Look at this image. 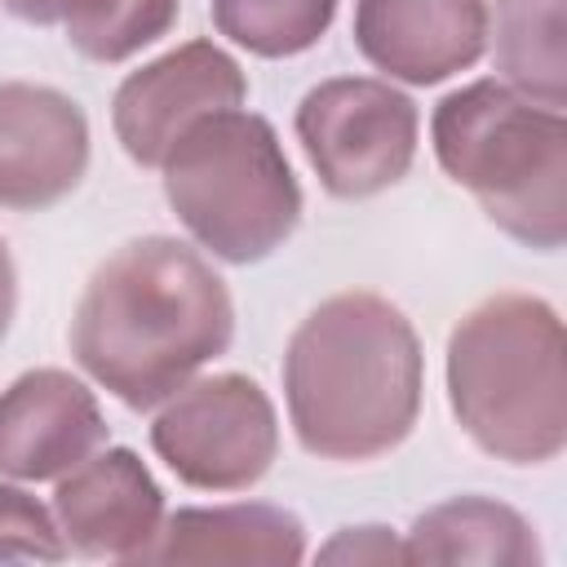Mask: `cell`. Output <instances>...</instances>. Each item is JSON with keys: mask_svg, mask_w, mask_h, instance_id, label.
<instances>
[{"mask_svg": "<svg viewBox=\"0 0 567 567\" xmlns=\"http://www.w3.org/2000/svg\"><path fill=\"white\" fill-rule=\"evenodd\" d=\"M75 363L124 408L151 412L226 354L235 301L213 261L173 235L120 244L71 315Z\"/></svg>", "mask_w": 567, "mask_h": 567, "instance_id": "obj_1", "label": "cell"}, {"mask_svg": "<svg viewBox=\"0 0 567 567\" xmlns=\"http://www.w3.org/2000/svg\"><path fill=\"white\" fill-rule=\"evenodd\" d=\"M421 390V337L381 292H337L288 337V425L319 461H377L394 452L416 430Z\"/></svg>", "mask_w": 567, "mask_h": 567, "instance_id": "obj_2", "label": "cell"}, {"mask_svg": "<svg viewBox=\"0 0 567 567\" xmlns=\"http://www.w3.org/2000/svg\"><path fill=\"white\" fill-rule=\"evenodd\" d=\"M447 403L470 443L505 465H549L567 447L563 319L536 292H496L447 337Z\"/></svg>", "mask_w": 567, "mask_h": 567, "instance_id": "obj_3", "label": "cell"}, {"mask_svg": "<svg viewBox=\"0 0 567 567\" xmlns=\"http://www.w3.org/2000/svg\"><path fill=\"white\" fill-rule=\"evenodd\" d=\"M439 168L478 199L487 221L536 252L567 244V120L509 84L470 80L430 115Z\"/></svg>", "mask_w": 567, "mask_h": 567, "instance_id": "obj_4", "label": "cell"}, {"mask_svg": "<svg viewBox=\"0 0 567 567\" xmlns=\"http://www.w3.org/2000/svg\"><path fill=\"white\" fill-rule=\"evenodd\" d=\"M186 235L230 266H257L301 221V182L266 115L230 106L195 120L159 159Z\"/></svg>", "mask_w": 567, "mask_h": 567, "instance_id": "obj_5", "label": "cell"}, {"mask_svg": "<svg viewBox=\"0 0 567 567\" xmlns=\"http://www.w3.org/2000/svg\"><path fill=\"white\" fill-rule=\"evenodd\" d=\"M292 128L332 199H372L408 177L421 142V111L394 80L332 75L297 102Z\"/></svg>", "mask_w": 567, "mask_h": 567, "instance_id": "obj_6", "label": "cell"}, {"mask_svg": "<svg viewBox=\"0 0 567 567\" xmlns=\"http://www.w3.org/2000/svg\"><path fill=\"white\" fill-rule=\"evenodd\" d=\"M151 447L195 492H248L279 456V416L252 377L213 372L164 399Z\"/></svg>", "mask_w": 567, "mask_h": 567, "instance_id": "obj_7", "label": "cell"}, {"mask_svg": "<svg viewBox=\"0 0 567 567\" xmlns=\"http://www.w3.org/2000/svg\"><path fill=\"white\" fill-rule=\"evenodd\" d=\"M248 102L244 66L213 40H186L128 71L111 97V128L137 168H159L168 146L204 115Z\"/></svg>", "mask_w": 567, "mask_h": 567, "instance_id": "obj_8", "label": "cell"}, {"mask_svg": "<svg viewBox=\"0 0 567 567\" xmlns=\"http://www.w3.org/2000/svg\"><path fill=\"white\" fill-rule=\"evenodd\" d=\"M89 168V120L53 84L0 80V208L62 204Z\"/></svg>", "mask_w": 567, "mask_h": 567, "instance_id": "obj_9", "label": "cell"}, {"mask_svg": "<svg viewBox=\"0 0 567 567\" xmlns=\"http://www.w3.org/2000/svg\"><path fill=\"white\" fill-rule=\"evenodd\" d=\"M164 514V487L133 447H97L53 487L58 532L80 558L142 563Z\"/></svg>", "mask_w": 567, "mask_h": 567, "instance_id": "obj_10", "label": "cell"}, {"mask_svg": "<svg viewBox=\"0 0 567 567\" xmlns=\"http://www.w3.org/2000/svg\"><path fill=\"white\" fill-rule=\"evenodd\" d=\"M106 447L97 394L66 368H31L0 390V478L58 483Z\"/></svg>", "mask_w": 567, "mask_h": 567, "instance_id": "obj_11", "label": "cell"}, {"mask_svg": "<svg viewBox=\"0 0 567 567\" xmlns=\"http://www.w3.org/2000/svg\"><path fill=\"white\" fill-rule=\"evenodd\" d=\"M350 31L368 66L425 89L487 53V0H354Z\"/></svg>", "mask_w": 567, "mask_h": 567, "instance_id": "obj_12", "label": "cell"}, {"mask_svg": "<svg viewBox=\"0 0 567 567\" xmlns=\"http://www.w3.org/2000/svg\"><path fill=\"white\" fill-rule=\"evenodd\" d=\"M306 558V527L292 509L266 501L182 505L164 514L142 563H266L292 567Z\"/></svg>", "mask_w": 567, "mask_h": 567, "instance_id": "obj_13", "label": "cell"}, {"mask_svg": "<svg viewBox=\"0 0 567 567\" xmlns=\"http://www.w3.org/2000/svg\"><path fill=\"white\" fill-rule=\"evenodd\" d=\"M408 563H483V567H540L545 549L536 527L505 501L452 496L416 514L403 536Z\"/></svg>", "mask_w": 567, "mask_h": 567, "instance_id": "obj_14", "label": "cell"}, {"mask_svg": "<svg viewBox=\"0 0 567 567\" xmlns=\"http://www.w3.org/2000/svg\"><path fill=\"white\" fill-rule=\"evenodd\" d=\"M496 80L536 106H567V35L563 0H496L487 9Z\"/></svg>", "mask_w": 567, "mask_h": 567, "instance_id": "obj_15", "label": "cell"}, {"mask_svg": "<svg viewBox=\"0 0 567 567\" xmlns=\"http://www.w3.org/2000/svg\"><path fill=\"white\" fill-rule=\"evenodd\" d=\"M182 0H62L66 44L102 66L128 62L173 31Z\"/></svg>", "mask_w": 567, "mask_h": 567, "instance_id": "obj_16", "label": "cell"}, {"mask_svg": "<svg viewBox=\"0 0 567 567\" xmlns=\"http://www.w3.org/2000/svg\"><path fill=\"white\" fill-rule=\"evenodd\" d=\"M341 0H208L217 35L252 58H297L315 49Z\"/></svg>", "mask_w": 567, "mask_h": 567, "instance_id": "obj_17", "label": "cell"}, {"mask_svg": "<svg viewBox=\"0 0 567 567\" xmlns=\"http://www.w3.org/2000/svg\"><path fill=\"white\" fill-rule=\"evenodd\" d=\"M66 554L53 509L27 487L0 483V563H62Z\"/></svg>", "mask_w": 567, "mask_h": 567, "instance_id": "obj_18", "label": "cell"}, {"mask_svg": "<svg viewBox=\"0 0 567 567\" xmlns=\"http://www.w3.org/2000/svg\"><path fill=\"white\" fill-rule=\"evenodd\" d=\"M315 558L319 563H372V567H381V563H408V554H403V540L394 536V527H381V523H359V527H341V532H332V540H323L319 549H315Z\"/></svg>", "mask_w": 567, "mask_h": 567, "instance_id": "obj_19", "label": "cell"}, {"mask_svg": "<svg viewBox=\"0 0 567 567\" xmlns=\"http://www.w3.org/2000/svg\"><path fill=\"white\" fill-rule=\"evenodd\" d=\"M13 310H18V270H13V257H9V244L0 239V341L9 337V323H13Z\"/></svg>", "mask_w": 567, "mask_h": 567, "instance_id": "obj_20", "label": "cell"}, {"mask_svg": "<svg viewBox=\"0 0 567 567\" xmlns=\"http://www.w3.org/2000/svg\"><path fill=\"white\" fill-rule=\"evenodd\" d=\"M18 22L31 27H58L62 22V0H0Z\"/></svg>", "mask_w": 567, "mask_h": 567, "instance_id": "obj_21", "label": "cell"}]
</instances>
